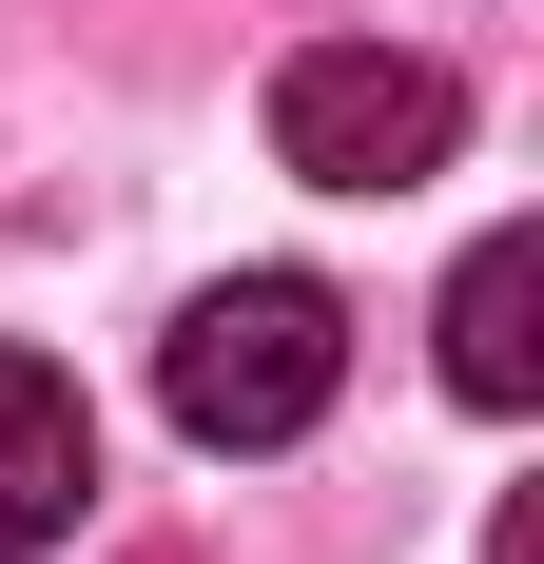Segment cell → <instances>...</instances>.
I'll list each match as a JSON object with an SVG mask.
<instances>
[{
    "instance_id": "cell-2",
    "label": "cell",
    "mask_w": 544,
    "mask_h": 564,
    "mask_svg": "<svg viewBox=\"0 0 544 564\" xmlns=\"http://www.w3.org/2000/svg\"><path fill=\"white\" fill-rule=\"evenodd\" d=\"M272 156L312 195H409V175L467 156V78L409 40H292L272 58Z\"/></svg>"
},
{
    "instance_id": "cell-4",
    "label": "cell",
    "mask_w": 544,
    "mask_h": 564,
    "mask_svg": "<svg viewBox=\"0 0 544 564\" xmlns=\"http://www.w3.org/2000/svg\"><path fill=\"white\" fill-rule=\"evenodd\" d=\"M447 390L467 409H525L544 390V234H487L447 273Z\"/></svg>"
},
{
    "instance_id": "cell-1",
    "label": "cell",
    "mask_w": 544,
    "mask_h": 564,
    "mask_svg": "<svg viewBox=\"0 0 544 564\" xmlns=\"http://www.w3.org/2000/svg\"><path fill=\"white\" fill-rule=\"evenodd\" d=\"M330 390H350V312H330L312 273H215L156 332V409L195 429V448H292Z\"/></svg>"
},
{
    "instance_id": "cell-3",
    "label": "cell",
    "mask_w": 544,
    "mask_h": 564,
    "mask_svg": "<svg viewBox=\"0 0 544 564\" xmlns=\"http://www.w3.org/2000/svg\"><path fill=\"white\" fill-rule=\"evenodd\" d=\"M78 507H98V409H78V370L0 350V564L78 545Z\"/></svg>"
}]
</instances>
